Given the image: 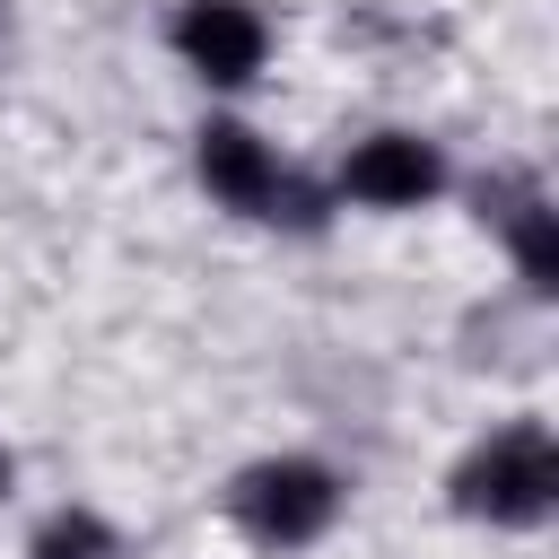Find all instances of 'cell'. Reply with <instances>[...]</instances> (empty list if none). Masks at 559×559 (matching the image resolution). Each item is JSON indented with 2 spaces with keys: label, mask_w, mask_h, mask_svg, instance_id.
Here are the masks:
<instances>
[{
  "label": "cell",
  "mask_w": 559,
  "mask_h": 559,
  "mask_svg": "<svg viewBox=\"0 0 559 559\" xmlns=\"http://www.w3.org/2000/svg\"><path fill=\"white\" fill-rule=\"evenodd\" d=\"M550 498H559V445H550V428H533V419L498 428V437L472 445L463 472H454V507H463V515H489V524H542Z\"/></svg>",
  "instance_id": "cell-1"
},
{
  "label": "cell",
  "mask_w": 559,
  "mask_h": 559,
  "mask_svg": "<svg viewBox=\"0 0 559 559\" xmlns=\"http://www.w3.org/2000/svg\"><path fill=\"white\" fill-rule=\"evenodd\" d=\"M332 507H341V480H332L323 463H306V454L253 463V472H236V489H227V515H236L262 550H297V542H314V533L332 524Z\"/></svg>",
  "instance_id": "cell-2"
},
{
  "label": "cell",
  "mask_w": 559,
  "mask_h": 559,
  "mask_svg": "<svg viewBox=\"0 0 559 559\" xmlns=\"http://www.w3.org/2000/svg\"><path fill=\"white\" fill-rule=\"evenodd\" d=\"M201 183H210L227 210H245V218H314L306 192L288 183V166H280L245 122H210V131H201Z\"/></svg>",
  "instance_id": "cell-3"
},
{
  "label": "cell",
  "mask_w": 559,
  "mask_h": 559,
  "mask_svg": "<svg viewBox=\"0 0 559 559\" xmlns=\"http://www.w3.org/2000/svg\"><path fill=\"white\" fill-rule=\"evenodd\" d=\"M175 52H183L210 87H245V79L262 70V52H271V26H262L245 0H183Z\"/></svg>",
  "instance_id": "cell-4"
},
{
  "label": "cell",
  "mask_w": 559,
  "mask_h": 559,
  "mask_svg": "<svg viewBox=\"0 0 559 559\" xmlns=\"http://www.w3.org/2000/svg\"><path fill=\"white\" fill-rule=\"evenodd\" d=\"M437 183H445V157H437L419 131H376V140H358L349 166H341V192L367 201V210H419Z\"/></svg>",
  "instance_id": "cell-5"
},
{
  "label": "cell",
  "mask_w": 559,
  "mask_h": 559,
  "mask_svg": "<svg viewBox=\"0 0 559 559\" xmlns=\"http://www.w3.org/2000/svg\"><path fill=\"white\" fill-rule=\"evenodd\" d=\"M35 559H122V542L105 533V515H87V507H61V515L35 533Z\"/></svg>",
  "instance_id": "cell-6"
},
{
  "label": "cell",
  "mask_w": 559,
  "mask_h": 559,
  "mask_svg": "<svg viewBox=\"0 0 559 559\" xmlns=\"http://www.w3.org/2000/svg\"><path fill=\"white\" fill-rule=\"evenodd\" d=\"M0 489H9V454H0Z\"/></svg>",
  "instance_id": "cell-7"
}]
</instances>
